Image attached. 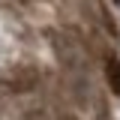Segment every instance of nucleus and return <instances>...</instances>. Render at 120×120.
<instances>
[{
  "label": "nucleus",
  "instance_id": "1",
  "mask_svg": "<svg viewBox=\"0 0 120 120\" xmlns=\"http://www.w3.org/2000/svg\"><path fill=\"white\" fill-rule=\"evenodd\" d=\"M105 75H108L111 90L120 96V60H117V57H108V60H105Z\"/></svg>",
  "mask_w": 120,
  "mask_h": 120
}]
</instances>
